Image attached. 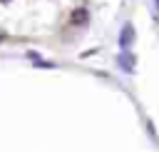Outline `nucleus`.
Instances as JSON below:
<instances>
[{
  "instance_id": "5",
  "label": "nucleus",
  "mask_w": 159,
  "mask_h": 152,
  "mask_svg": "<svg viewBox=\"0 0 159 152\" xmlns=\"http://www.w3.org/2000/svg\"><path fill=\"white\" fill-rule=\"evenodd\" d=\"M154 7H157V12H159V0H154Z\"/></svg>"
},
{
  "instance_id": "3",
  "label": "nucleus",
  "mask_w": 159,
  "mask_h": 152,
  "mask_svg": "<svg viewBox=\"0 0 159 152\" xmlns=\"http://www.w3.org/2000/svg\"><path fill=\"white\" fill-rule=\"evenodd\" d=\"M87 20H89V12H87V10H82V7L75 10V15H72V25H84Z\"/></svg>"
},
{
  "instance_id": "2",
  "label": "nucleus",
  "mask_w": 159,
  "mask_h": 152,
  "mask_svg": "<svg viewBox=\"0 0 159 152\" xmlns=\"http://www.w3.org/2000/svg\"><path fill=\"white\" fill-rule=\"evenodd\" d=\"M134 40H137L134 25H132V22H124V25H122V30H119V50H132Z\"/></svg>"
},
{
  "instance_id": "1",
  "label": "nucleus",
  "mask_w": 159,
  "mask_h": 152,
  "mask_svg": "<svg viewBox=\"0 0 159 152\" xmlns=\"http://www.w3.org/2000/svg\"><path fill=\"white\" fill-rule=\"evenodd\" d=\"M117 65H119L122 72L132 75V72L137 70V57H134V52H132V50H119V55H117Z\"/></svg>"
},
{
  "instance_id": "4",
  "label": "nucleus",
  "mask_w": 159,
  "mask_h": 152,
  "mask_svg": "<svg viewBox=\"0 0 159 152\" xmlns=\"http://www.w3.org/2000/svg\"><path fill=\"white\" fill-rule=\"evenodd\" d=\"M32 67H55V62H47V60H35Z\"/></svg>"
}]
</instances>
